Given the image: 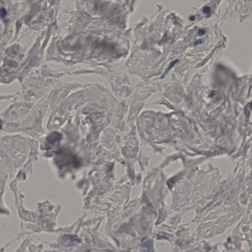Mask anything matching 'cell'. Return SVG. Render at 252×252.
<instances>
[{"mask_svg": "<svg viewBox=\"0 0 252 252\" xmlns=\"http://www.w3.org/2000/svg\"><path fill=\"white\" fill-rule=\"evenodd\" d=\"M55 161L61 168L70 166L77 167L80 165V160L77 157L68 149H61L58 151Z\"/></svg>", "mask_w": 252, "mask_h": 252, "instance_id": "1", "label": "cell"}, {"mask_svg": "<svg viewBox=\"0 0 252 252\" xmlns=\"http://www.w3.org/2000/svg\"><path fill=\"white\" fill-rule=\"evenodd\" d=\"M62 135L57 131H54L50 133L46 138L45 148L47 150H50L58 143L62 139Z\"/></svg>", "mask_w": 252, "mask_h": 252, "instance_id": "2", "label": "cell"}, {"mask_svg": "<svg viewBox=\"0 0 252 252\" xmlns=\"http://www.w3.org/2000/svg\"><path fill=\"white\" fill-rule=\"evenodd\" d=\"M81 242V240L76 235L64 234L61 237V243L65 247H71Z\"/></svg>", "mask_w": 252, "mask_h": 252, "instance_id": "3", "label": "cell"}, {"mask_svg": "<svg viewBox=\"0 0 252 252\" xmlns=\"http://www.w3.org/2000/svg\"><path fill=\"white\" fill-rule=\"evenodd\" d=\"M141 248L142 251H151L152 249V244L150 240L148 238H144L142 240Z\"/></svg>", "mask_w": 252, "mask_h": 252, "instance_id": "4", "label": "cell"}, {"mask_svg": "<svg viewBox=\"0 0 252 252\" xmlns=\"http://www.w3.org/2000/svg\"><path fill=\"white\" fill-rule=\"evenodd\" d=\"M203 12L205 13V14H209L211 12V9H210V8L209 7H204L203 8Z\"/></svg>", "mask_w": 252, "mask_h": 252, "instance_id": "5", "label": "cell"}, {"mask_svg": "<svg viewBox=\"0 0 252 252\" xmlns=\"http://www.w3.org/2000/svg\"><path fill=\"white\" fill-rule=\"evenodd\" d=\"M204 31L203 30H201L199 32V35H203V34H204Z\"/></svg>", "mask_w": 252, "mask_h": 252, "instance_id": "6", "label": "cell"}, {"mask_svg": "<svg viewBox=\"0 0 252 252\" xmlns=\"http://www.w3.org/2000/svg\"><path fill=\"white\" fill-rule=\"evenodd\" d=\"M2 128V122L1 121V120H0V129H1Z\"/></svg>", "mask_w": 252, "mask_h": 252, "instance_id": "7", "label": "cell"}]
</instances>
